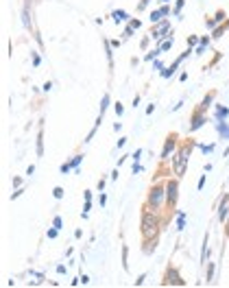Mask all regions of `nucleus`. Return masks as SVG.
<instances>
[{
	"mask_svg": "<svg viewBox=\"0 0 229 288\" xmlns=\"http://www.w3.org/2000/svg\"><path fill=\"white\" fill-rule=\"evenodd\" d=\"M214 280V262H210L208 264V282H212Z\"/></svg>",
	"mask_w": 229,
	"mask_h": 288,
	"instance_id": "4468645a",
	"label": "nucleus"
},
{
	"mask_svg": "<svg viewBox=\"0 0 229 288\" xmlns=\"http://www.w3.org/2000/svg\"><path fill=\"white\" fill-rule=\"evenodd\" d=\"M222 33H225V26H220V28H216V31H214V38H220V35Z\"/></svg>",
	"mask_w": 229,
	"mask_h": 288,
	"instance_id": "dca6fc26",
	"label": "nucleus"
},
{
	"mask_svg": "<svg viewBox=\"0 0 229 288\" xmlns=\"http://www.w3.org/2000/svg\"><path fill=\"white\" fill-rule=\"evenodd\" d=\"M164 35H170V22H168V20H162V22H158L153 28H150V38H153V40H162Z\"/></svg>",
	"mask_w": 229,
	"mask_h": 288,
	"instance_id": "0eeeda50",
	"label": "nucleus"
},
{
	"mask_svg": "<svg viewBox=\"0 0 229 288\" xmlns=\"http://www.w3.org/2000/svg\"><path fill=\"white\" fill-rule=\"evenodd\" d=\"M203 122H206V110H198L192 114V122H190V131H196V129H201L203 127Z\"/></svg>",
	"mask_w": 229,
	"mask_h": 288,
	"instance_id": "6e6552de",
	"label": "nucleus"
},
{
	"mask_svg": "<svg viewBox=\"0 0 229 288\" xmlns=\"http://www.w3.org/2000/svg\"><path fill=\"white\" fill-rule=\"evenodd\" d=\"M131 33H134V26H131V24H129V28H126V31H124V38H131Z\"/></svg>",
	"mask_w": 229,
	"mask_h": 288,
	"instance_id": "6ab92c4d",
	"label": "nucleus"
},
{
	"mask_svg": "<svg viewBox=\"0 0 229 288\" xmlns=\"http://www.w3.org/2000/svg\"><path fill=\"white\" fill-rule=\"evenodd\" d=\"M212 100H214V92H210V94L206 96V98H203V103H201V110H208Z\"/></svg>",
	"mask_w": 229,
	"mask_h": 288,
	"instance_id": "f8f14e48",
	"label": "nucleus"
},
{
	"mask_svg": "<svg viewBox=\"0 0 229 288\" xmlns=\"http://www.w3.org/2000/svg\"><path fill=\"white\" fill-rule=\"evenodd\" d=\"M225 28H229V20H227V24H225Z\"/></svg>",
	"mask_w": 229,
	"mask_h": 288,
	"instance_id": "4be33fe9",
	"label": "nucleus"
},
{
	"mask_svg": "<svg viewBox=\"0 0 229 288\" xmlns=\"http://www.w3.org/2000/svg\"><path fill=\"white\" fill-rule=\"evenodd\" d=\"M166 203V184H153L146 194V203L144 206H148L150 210H162V206Z\"/></svg>",
	"mask_w": 229,
	"mask_h": 288,
	"instance_id": "7ed1b4c3",
	"label": "nucleus"
},
{
	"mask_svg": "<svg viewBox=\"0 0 229 288\" xmlns=\"http://www.w3.org/2000/svg\"><path fill=\"white\" fill-rule=\"evenodd\" d=\"M164 2H168V0H164Z\"/></svg>",
	"mask_w": 229,
	"mask_h": 288,
	"instance_id": "5701e85b",
	"label": "nucleus"
},
{
	"mask_svg": "<svg viewBox=\"0 0 229 288\" xmlns=\"http://www.w3.org/2000/svg\"><path fill=\"white\" fill-rule=\"evenodd\" d=\"M64 196V190L62 188H55V199H62Z\"/></svg>",
	"mask_w": 229,
	"mask_h": 288,
	"instance_id": "a211bd4d",
	"label": "nucleus"
},
{
	"mask_svg": "<svg viewBox=\"0 0 229 288\" xmlns=\"http://www.w3.org/2000/svg\"><path fill=\"white\" fill-rule=\"evenodd\" d=\"M177 203H179V177H174L166 182V208L174 210Z\"/></svg>",
	"mask_w": 229,
	"mask_h": 288,
	"instance_id": "20e7f679",
	"label": "nucleus"
},
{
	"mask_svg": "<svg viewBox=\"0 0 229 288\" xmlns=\"http://www.w3.org/2000/svg\"><path fill=\"white\" fill-rule=\"evenodd\" d=\"M44 153V131L40 129V136H38V155Z\"/></svg>",
	"mask_w": 229,
	"mask_h": 288,
	"instance_id": "9b49d317",
	"label": "nucleus"
},
{
	"mask_svg": "<svg viewBox=\"0 0 229 288\" xmlns=\"http://www.w3.org/2000/svg\"><path fill=\"white\" fill-rule=\"evenodd\" d=\"M225 234H227V238H229V218L225 220Z\"/></svg>",
	"mask_w": 229,
	"mask_h": 288,
	"instance_id": "412c9836",
	"label": "nucleus"
},
{
	"mask_svg": "<svg viewBox=\"0 0 229 288\" xmlns=\"http://www.w3.org/2000/svg\"><path fill=\"white\" fill-rule=\"evenodd\" d=\"M225 18H227V16H225V11H218V14H216V18H214V20H208V26H210V28H212V26H214V24H216V22L225 20Z\"/></svg>",
	"mask_w": 229,
	"mask_h": 288,
	"instance_id": "9d476101",
	"label": "nucleus"
},
{
	"mask_svg": "<svg viewBox=\"0 0 229 288\" xmlns=\"http://www.w3.org/2000/svg\"><path fill=\"white\" fill-rule=\"evenodd\" d=\"M192 148H194V142H192V140L184 142L182 146H177V151H174V155H172V170H174V177H179V179L184 177L186 168H188V160H190Z\"/></svg>",
	"mask_w": 229,
	"mask_h": 288,
	"instance_id": "f03ea898",
	"label": "nucleus"
},
{
	"mask_svg": "<svg viewBox=\"0 0 229 288\" xmlns=\"http://www.w3.org/2000/svg\"><path fill=\"white\" fill-rule=\"evenodd\" d=\"M131 26H134V28H140V20H131Z\"/></svg>",
	"mask_w": 229,
	"mask_h": 288,
	"instance_id": "aec40b11",
	"label": "nucleus"
},
{
	"mask_svg": "<svg viewBox=\"0 0 229 288\" xmlns=\"http://www.w3.org/2000/svg\"><path fill=\"white\" fill-rule=\"evenodd\" d=\"M162 286H186V280L174 266H168L164 273V280H162Z\"/></svg>",
	"mask_w": 229,
	"mask_h": 288,
	"instance_id": "423d86ee",
	"label": "nucleus"
},
{
	"mask_svg": "<svg viewBox=\"0 0 229 288\" xmlns=\"http://www.w3.org/2000/svg\"><path fill=\"white\" fill-rule=\"evenodd\" d=\"M114 18H116V22H118V20H124V14H122V11H116V14H114Z\"/></svg>",
	"mask_w": 229,
	"mask_h": 288,
	"instance_id": "f3484780",
	"label": "nucleus"
},
{
	"mask_svg": "<svg viewBox=\"0 0 229 288\" xmlns=\"http://www.w3.org/2000/svg\"><path fill=\"white\" fill-rule=\"evenodd\" d=\"M170 46H172V38H170V40H166L164 44L160 46V50H168V48H170Z\"/></svg>",
	"mask_w": 229,
	"mask_h": 288,
	"instance_id": "2eb2a0df",
	"label": "nucleus"
},
{
	"mask_svg": "<svg viewBox=\"0 0 229 288\" xmlns=\"http://www.w3.org/2000/svg\"><path fill=\"white\" fill-rule=\"evenodd\" d=\"M227 218H229V194L222 196L220 208H218V220H220V223H225Z\"/></svg>",
	"mask_w": 229,
	"mask_h": 288,
	"instance_id": "1a4fd4ad",
	"label": "nucleus"
},
{
	"mask_svg": "<svg viewBox=\"0 0 229 288\" xmlns=\"http://www.w3.org/2000/svg\"><path fill=\"white\" fill-rule=\"evenodd\" d=\"M162 232V218H160V212L158 210H150L148 206L142 208V216H140V234H142V240L144 244L148 242H155Z\"/></svg>",
	"mask_w": 229,
	"mask_h": 288,
	"instance_id": "f257e3e1",
	"label": "nucleus"
},
{
	"mask_svg": "<svg viewBox=\"0 0 229 288\" xmlns=\"http://www.w3.org/2000/svg\"><path fill=\"white\" fill-rule=\"evenodd\" d=\"M162 18H164V14H162V9H160V11H153V14H150V22L158 24V22H162Z\"/></svg>",
	"mask_w": 229,
	"mask_h": 288,
	"instance_id": "ddd939ff",
	"label": "nucleus"
},
{
	"mask_svg": "<svg viewBox=\"0 0 229 288\" xmlns=\"http://www.w3.org/2000/svg\"><path fill=\"white\" fill-rule=\"evenodd\" d=\"M177 144H179V136L177 134H168L166 140H164V148H162V155L160 160L162 162H168L174 155V151H177Z\"/></svg>",
	"mask_w": 229,
	"mask_h": 288,
	"instance_id": "39448f33",
	"label": "nucleus"
}]
</instances>
